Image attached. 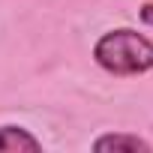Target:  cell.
Segmentation results:
<instances>
[{
  "label": "cell",
  "mask_w": 153,
  "mask_h": 153,
  "mask_svg": "<svg viewBox=\"0 0 153 153\" xmlns=\"http://www.w3.org/2000/svg\"><path fill=\"white\" fill-rule=\"evenodd\" d=\"M93 57L105 72L114 75H141L153 69V42L129 27L108 30L93 45Z\"/></svg>",
  "instance_id": "cell-1"
},
{
  "label": "cell",
  "mask_w": 153,
  "mask_h": 153,
  "mask_svg": "<svg viewBox=\"0 0 153 153\" xmlns=\"http://www.w3.org/2000/svg\"><path fill=\"white\" fill-rule=\"evenodd\" d=\"M93 150L96 153H135V150H144L150 153V141H144L141 135H129V132H108V135H99L93 141Z\"/></svg>",
  "instance_id": "cell-2"
},
{
  "label": "cell",
  "mask_w": 153,
  "mask_h": 153,
  "mask_svg": "<svg viewBox=\"0 0 153 153\" xmlns=\"http://www.w3.org/2000/svg\"><path fill=\"white\" fill-rule=\"evenodd\" d=\"M42 141L24 126H0V153H36Z\"/></svg>",
  "instance_id": "cell-3"
},
{
  "label": "cell",
  "mask_w": 153,
  "mask_h": 153,
  "mask_svg": "<svg viewBox=\"0 0 153 153\" xmlns=\"http://www.w3.org/2000/svg\"><path fill=\"white\" fill-rule=\"evenodd\" d=\"M141 21L153 27V3H144V6H141Z\"/></svg>",
  "instance_id": "cell-4"
}]
</instances>
